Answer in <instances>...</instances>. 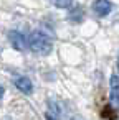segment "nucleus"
Here are the masks:
<instances>
[{"mask_svg":"<svg viewBox=\"0 0 119 120\" xmlns=\"http://www.w3.org/2000/svg\"><path fill=\"white\" fill-rule=\"evenodd\" d=\"M28 49L35 54H40V56H46L53 51V40L41 30H37L33 31L30 36H28Z\"/></svg>","mask_w":119,"mask_h":120,"instance_id":"f257e3e1","label":"nucleus"},{"mask_svg":"<svg viewBox=\"0 0 119 120\" xmlns=\"http://www.w3.org/2000/svg\"><path fill=\"white\" fill-rule=\"evenodd\" d=\"M8 40H10V45L17 49V51H25L28 48V41H27V36L17 30L13 31H8Z\"/></svg>","mask_w":119,"mask_h":120,"instance_id":"f03ea898","label":"nucleus"},{"mask_svg":"<svg viewBox=\"0 0 119 120\" xmlns=\"http://www.w3.org/2000/svg\"><path fill=\"white\" fill-rule=\"evenodd\" d=\"M109 100L112 107L119 109V76H111L109 79Z\"/></svg>","mask_w":119,"mask_h":120,"instance_id":"7ed1b4c3","label":"nucleus"},{"mask_svg":"<svg viewBox=\"0 0 119 120\" xmlns=\"http://www.w3.org/2000/svg\"><path fill=\"white\" fill-rule=\"evenodd\" d=\"M112 10V2L111 0H94L93 2V12L98 17H106Z\"/></svg>","mask_w":119,"mask_h":120,"instance_id":"20e7f679","label":"nucleus"},{"mask_svg":"<svg viewBox=\"0 0 119 120\" xmlns=\"http://www.w3.org/2000/svg\"><path fill=\"white\" fill-rule=\"evenodd\" d=\"M15 87H17L20 92L27 94V95H30V94L33 92V82H32L28 77H18V79H15Z\"/></svg>","mask_w":119,"mask_h":120,"instance_id":"39448f33","label":"nucleus"},{"mask_svg":"<svg viewBox=\"0 0 119 120\" xmlns=\"http://www.w3.org/2000/svg\"><path fill=\"white\" fill-rule=\"evenodd\" d=\"M45 117H46V120H60V109L55 104H51V100H48V110H46Z\"/></svg>","mask_w":119,"mask_h":120,"instance_id":"423d86ee","label":"nucleus"},{"mask_svg":"<svg viewBox=\"0 0 119 120\" xmlns=\"http://www.w3.org/2000/svg\"><path fill=\"white\" fill-rule=\"evenodd\" d=\"M50 2L58 7V8H71L73 4H74V0H50Z\"/></svg>","mask_w":119,"mask_h":120,"instance_id":"0eeeda50","label":"nucleus"},{"mask_svg":"<svg viewBox=\"0 0 119 120\" xmlns=\"http://www.w3.org/2000/svg\"><path fill=\"white\" fill-rule=\"evenodd\" d=\"M4 94H5V89H4V86H0V104H2V99H4Z\"/></svg>","mask_w":119,"mask_h":120,"instance_id":"6e6552de","label":"nucleus"},{"mask_svg":"<svg viewBox=\"0 0 119 120\" xmlns=\"http://www.w3.org/2000/svg\"><path fill=\"white\" fill-rule=\"evenodd\" d=\"M117 71H119V58H117Z\"/></svg>","mask_w":119,"mask_h":120,"instance_id":"1a4fd4ad","label":"nucleus"},{"mask_svg":"<svg viewBox=\"0 0 119 120\" xmlns=\"http://www.w3.org/2000/svg\"><path fill=\"white\" fill-rule=\"evenodd\" d=\"M74 120H78V118H74Z\"/></svg>","mask_w":119,"mask_h":120,"instance_id":"9d476101","label":"nucleus"}]
</instances>
